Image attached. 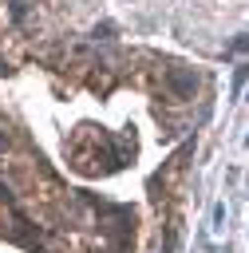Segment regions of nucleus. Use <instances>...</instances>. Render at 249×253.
<instances>
[{"label":"nucleus","instance_id":"39448f33","mask_svg":"<svg viewBox=\"0 0 249 253\" xmlns=\"http://www.w3.org/2000/svg\"><path fill=\"white\" fill-rule=\"evenodd\" d=\"M0 150H4V134H0Z\"/></svg>","mask_w":249,"mask_h":253},{"label":"nucleus","instance_id":"20e7f679","mask_svg":"<svg viewBox=\"0 0 249 253\" xmlns=\"http://www.w3.org/2000/svg\"><path fill=\"white\" fill-rule=\"evenodd\" d=\"M0 202H12V194H8V186H0Z\"/></svg>","mask_w":249,"mask_h":253},{"label":"nucleus","instance_id":"f257e3e1","mask_svg":"<svg viewBox=\"0 0 249 253\" xmlns=\"http://www.w3.org/2000/svg\"><path fill=\"white\" fill-rule=\"evenodd\" d=\"M166 83H170V91H174L178 99H190V95L198 91V75L186 71V67H170V71H166Z\"/></svg>","mask_w":249,"mask_h":253},{"label":"nucleus","instance_id":"7ed1b4c3","mask_svg":"<svg viewBox=\"0 0 249 253\" xmlns=\"http://www.w3.org/2000/svg\"><path fill=\"white\" fill-rule=\"evenodd\" d=\"M229 47H233V51H249V32H241V36H237Z\"/></svg>","mask_w":249,"mask_h":253},{"label":"nucleus","instance_id":"f03ea898","mask_svg":"<svg viewBox=\"0 0 249 253\" xmlns=\"http://www.w3.org/2000/svg\"><path fill=\"white\" fill-rule=\"evenodd\" d=\"M245 75H249V67H237V71H233V91L245 87Z\"/></svg>","mask_w":249,"mask_h":253}]
</instances>
